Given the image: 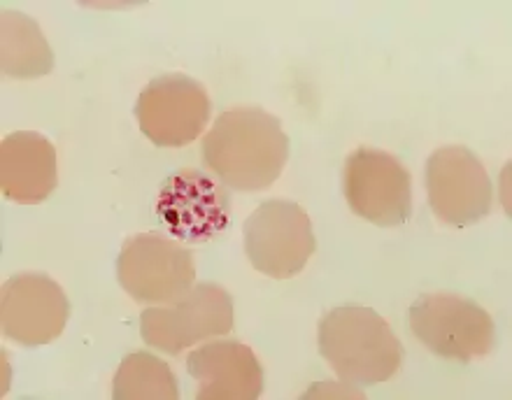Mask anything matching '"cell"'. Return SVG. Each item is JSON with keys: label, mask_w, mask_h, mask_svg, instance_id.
<instances>
[{"label": "cell", "mask_w": 512, "mask_h": 400, "mask_svg": "<svg viewBox=\"0 0 512 400\" xmlns=\"http://www.w3.org/2000/svg\"><path fill=\"white\" fill-rule=\"evenodd\" d=\"M201 149L205 166L226 187L263 191L282 175L289 138L275 114L261 107H236L215 121Z\"/></svg>", "instance_id": "cell-1"}, {"label": "cell", "mask_w": 512, "mask_h": 400, "mask_svg": "<svg viewBox=\"0 0 512 400\" xmlns=\"http://www.w3.org/2000/svg\"><path fill=\"white\" fill-rule=\"evenodd\" d=\"M317 345L340 380L354 387L391 380L403 361V347L387 319L364 305L326 312L317 326Z\"/></svg>", "instance_id": "cell-2"}, {"label": "cell", "mask_w": 512, "mask_h": 400, "mask_svg": "<svg viewBox=\"0 0 512 400\" xmlns=\"http://www.w3.org/2000/svg\"><path fill=\"white\" fill-rule=\"evenodd\" d=\"M410 331L443 359L468 363L496 345V326L485 307L457 294H424L410 307Z\"/></svg>", "instance_id": "cell-3"}, {"label": "cell", "mask_w": 512, "mask_h": 400, "mask_svg": "<svg viewBox=\"0 0 512 400\" xmlns=\"http://www.w3.org/2000/svg\"><path fill=\"white\" fill-rule=\"evenodd\" d=\"M245 254L252 268L273 280H289L315 254V233L308 212L294 200H266L247 217Z\"/></svg>", "instance_id": "cell-4"}, {"label": "cell", "mask_w": 512, "mask_h": 400, "mask_svg": "<svg viewBox=\"0 0 512 400\" xmlns=\"http://www.w3.org/2000/svg\"><path fill=\"white\" fill-rule=\"evenodd\" d=\"M122 289L140 305H168L194 289V256L159 233H140L124 242L117 259Z\"/></svg>", "instance_id": "cell-5"}, {"label": "cell", "mask_w": 512, "mask_h": 400, "mask_svg": "<svg viewBox=\"0 0 512 400\" xmlns=\"http://www.w3.org/2000/svg\"><path fill=\"white\" fill-rule=\"evenodd\" d=\"M233 328V298L219 284H198L175 303L147 307L140 314L145 345L177 356L201 340L226 335Z\"/></svg>", "instance_id": "cell-6"}, {"label": "cell", "mask_w": 512, "mask_h": 400, "mask_svg": "<svg viewBox=\"0 0 512 400\" xmlns=\"http://www.w3.org/2000/svg\"><path fill=\"white\" fill-rule=\"evenodd\" d=\"M343 191L350 210L375 226H401L412 217L410 173L382 149L359 147L347 156Z\"/></svg>", "instance_id": "cell-7"}, {"label": "cell", "mask_w": 512, "mask_h": 400, "mask_svg": "<svg viewBox=\"0 0 512 400\" xmlns=\"http://www.w3.org/2000/svg\"><path fill=\"white\" fill-rule=\"evenodd\" d=\"M426 194L433 214L445 224L466 228L492 210V180L468 147H440L426 161Z\"/></svg>", "instance_id": "cell-8"}, {"label": "cell", "mask_w": 512, "mask_h": 400, "mask_svg": "<svg viewBox=\"0 0 512 400\" xmlns=\"http://www.w3.org/2000/svg\"><path fill=\"white\" fill-rule=\"evenodd\" d=\"M210 98L194 77L170 73L156 77L135 103V119L156 147L191 145L210 119Z\"/></svg>", "instance_id": "cell-9"}, {"label": "cell", "mask_w": 512, "mask_h": 400, "mask_svg": "<svg viewBox=\"0 0 512 400\" xmlns=\"http://www.w3.org/2000/svg\"><path fill=\"white\" fill-rule=\"evenodd\" d=\"M70 317V303L52 277L19 273L3 284L0 326L5 338L21 347H42L63 333Z\"/></svg>", "instance_id": "cell-10"}, {"label": "cell", "mask_w": 512, "mask_h": 400, "mask_svg": "<svg viewBox=\"0 0 512 400\" xmlns=\"http://www.w3.org/2000/svg\"><path fill=\"white\" fill-rule=\"evenodd\" d=\"M156 214L177 238L205 242L229 226L231 203L212 177L198 170H182L161 189Z\"/></svg>", "instance_id": "cell-11"}, {"label": "cell", "mask_w": 512, "mask_h": 400, "mask_svg": "<svg viewBox=\"0 0 512 400\" xmlns=\"http://www.w3.org/2000/svg\"><path fill=\"white\" fill-rule=\"evenodd\" d=\"M189 375L198 382V400H256L263 394V368L250 347L217 340L187 356Z\"/></svg>", "instance_id": "cell-12"}, {"label": "cell", "mask_w": 512, "mask_h": 400, "mask_svg": "<svg viewBox=\"0 0 512 400\" xmlns=\"http://www.w3.org/2000/svg\"><path fill=\"white\" fill-rule=\"evenodd\" d=\"M59 182L56 149L42 133H10L0 145V189L12 203L38 205Z\"/></svg>", "instance_id": "cell-13"}, {"label": "cell", "mask_w": 512, "mask_h": 400, "mask_svg": "<svg viewBox=\"0 0 512 400\" xmlns=\"http://www.w3.org/2000/svg\"><path fill=\"white\" fill-rule=\"evenodd\" d=\"M3 75L14 80H35L54 70V54L31 17L3 10Z\"/></svg>", "instance_id": "cell-14"}, {"label": "cell", "mask_w": 512, "mask_h": 400, "mask_svg": "<svg viewBox=\"0 0 512 400\" xmlns=\"http://www.w3.org/2000/svg\"><path fill=\"white\" fill-rule=\"evenodd\" d=\"M115 400H177L180 389L168 363L149 352L128 354L112 380Z\"/></svg>", "instance_id": "cell-15"}]
</instances>
